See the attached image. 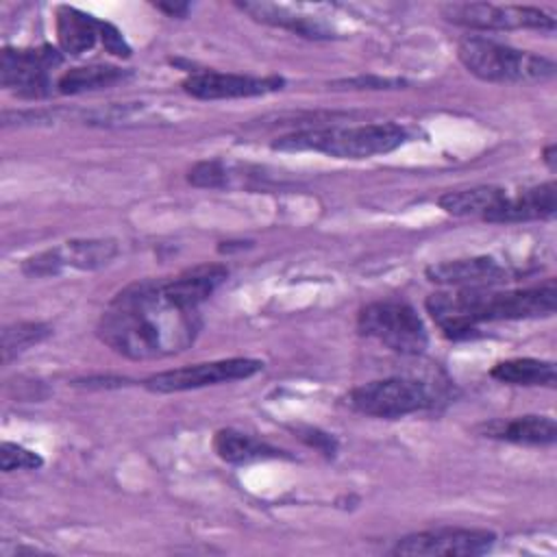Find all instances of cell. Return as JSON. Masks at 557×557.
I'll list each match as a JSON object with an SVG mask.
<instances>
[{
    "instance_id": "obj_1",
    "label": "cell",
    "mask_w": 557,
    "mask_h": 557,
    "mask_svg": "<svg viewBox=\"0 0 557 557\" xmlns=\"http://www.w3.org/2000/svg\"><path fill=\"white\" fill-rule=\"evenodd\" d=\"M202 326L198 309L174 302L161 281L122 289L98 322V337L128 359H161L194 344Z\"/></svg>"
},
{
    "instance_id": "obj_2",
    "label": "cell",
    "mask_w": 557,
    "mask_h": 557,
    "mask_svg": "<svg viewBox=\"0 0 557 557\" xmlns=\"http://www.w3.org/2000/svg\"><path fill=\"white\" fill-rule=\"evenodd\" d=\"M424 305L446 337L461 339L470 337L481 322L553 315L557 309V283L548 278L535 287L507 292H492L490 287L437 292Z\"/></svg>"
},
{
    "instance_id": "obj_3",
    "label": "cell",
    "mask_w": 557,
    "mask_h": 557,
    "mask_svg": "<svg viewBox=\"0 0 557 557\" xmlns=\"http://www.w3.org/2000/svg\"><path fill=\"white\" fill-rule=\"evenodd\" d=\"M407 139L409 133L405 126L394 122H381L359 126L307 128L278 137L272 148L287 152L313 150L337 159H370L400 148Z\"/></svg>"
},
{
    "instance_id": "obj_4",
    "label": "cell",
    "mask_w": 557,
    "mask_h": 557,
    "mask_svg": "<svg viewBox=\"0 0 557 557\" xmlns=\"http://www.w3.org/2000/svg\"><path fill=\"white\" fill-rule=\"evenodd\" d=\"M457 57L470 74L487 83H544L555 76L550 59L487 37H463Z\"/></svg>"
},
{
    "instance_id": "obj_5",
    "label": "cell",
    "mask_w": 557,
    "mask_h": 557,
    "mask_svg": "<svg viewBox=\"0 0 557 557\" xmlns=\"http://www.w3.org/2000/svg\"><path fill=\"white\" fill-rule=\"evenodd\" d=\"M357 329L361 335L372 337L400 355H420L429 344V335L418 311L409 302L396 298L366 305L359 311Z\"/></svg>"
},
{
    "instance_id": "obj_6",
    "label": "cell",
    "mask_w": 557,
    "mask_h": 557,
    "mask_svg": "<svg viewBox=\"0 0 557 557\" xmlns=\"http://www.w3.org/2000/svg\"><path fill=\"white\" fill-rule=\"evenodd\" d=\"M348 405L372 418L396 420L435 405L433 389L416 379H381L355 387L348 394Z\"/></svg>"
},
{
    "instance_id": "obj_7",
    "label": "cell",
    "mask_w": 557,
    "mask_h": 557,
    "mask_svg": "<svg viewBox=\"0 0 557 557\" xmlns=\"http://www.w3.org/2000/svg\"><path fill=\"white\" fill-rule=\"evenodd\" d=\"M446 22L474 30H555V17L537 7L490 4V2H448L442 4Z\"/></svg>"
},
{
    "instance_id": "obj_8",
    "label": "cell",
    "mask_w": 557,
    "mask_h": 557,
    "mask_svg": "<svg viewBox=\"0 0 557 557\" xmlns=\"http://www.w3.org/2000/svg\"><path fill=\"white\" fill-rule=\"evenodd\" d=\"M61 61V52L52 46L4 48L0 54V83L22 98H44L52 89L50 70Z\"/></svg>"
},
{
    "instance_id": "obj_9",
    "label": "cell",
    "mask_w": 557,
    "mask_h": 557,
    "mask_svg": "<svg viewBox=\"0 0 557 557\" xmlns=\"http://www.w3.org/2000/svg\"><path fill=\"white\" fill-rule=\"evenodd\" d=\"M261 370H263V361H259V359L231 357V359L194 363V366L174 368V370L152 374L144 381V387L154 394L187 392V389H198V387H207V385L248 379Z\"/></svg>"
},
{
    "instance_id": "obj_10",
    "label": "cell",
    "mask_w": 557,
    "mask_h": 557,
    "mask_svg": "<svg viewBox=\"0 0 557 557\" xmlns=\"http://www.w3.org/2000/svg\"><path fill=\"white\" fill-rule=\"evenodd\" d=\"M494 540L496 535L492 531L442 527L398 540L392 553L407 557H474L487 553L494 546Z\"/></svg>"
},
{
    "instance_id": "obj_11",
    "label": "cell",
    "mask_w": 557,
    "mask_h": 557,
    "mask_svg": "<svg viewBox=\"0 0 557 557\" xmlns=\"http://www.w3.org/2000/svg\"><path fill=\"white\" fill-rule=\"evenodd\" d=\"M283 87L278 76H248L228 72H194L183 81V91L200 100L250 98L276 91Z\"/></svg>"
},
{
    "instance_id": "obj_12",
    "label": "cell",
    "mask_w": 557,
    "mask_h": 557,
    "mask_svg": "<svg viewBox=\"0 0 557 557\" xmlns=\"http://www.w3.org/2000/svg\"><path fill=\"white\" fill-rule=\"evenodd\" d=\"M424 274L435 285L457 287V289L494 287L513 276L509 268L500 265L492 257H468V259L433 263L424 270Z\"/></svg>"
},
{
    "instance_id": "obj_13",
    "label": "cell",
    "mask_w": 557,
    "mask_h": 557,
    "mask_svg": "<svg viewBox=\"0 0 557 557\" xmlns=\"http://www.w3.org/2000/svg\"><path fill=\"white\" fill-rule=\"evenodd\" d=\"M557 211V185L555 181L542 183L505 196L500 205L485 218V222H531L553 218Z\"/></svg>"
},
{
    "instance_id": "obj_14",
    "label": "cell",
    "mask_w": 557,
    "mask_h": 557,
    "mask_svg": "<svg viewBox=\"0 0 557 557\" xmlns=\"http://www.w3.org/2000/svg\"><path fill=\"white\" fill-rule=\"evenodd\" d=\"M228 276V270L218 263H205L189 270H183L181 274L172 278H161L163 292L178 305L198 309L200 302H205Z\"/></svg>"
},
{
    "instance_id": "obj_15",
    "label": "cell",
    "mask_w": 557,
    "mask_h": 557,
    "mask_svg": "<svg viewBox=\"0 0 557 557\" xmlns=\"http://www.w3.org/2000/svg\"><path fill=\"white\" fill-rule=\"evenodd\" d=\"M483 437L511 442V444H531L546 446L557 440V424L550 416H518L509 420H492L481 424Z\"/></svg>"
},
{
    "instance_id": "obj_16",
    "label": "cell",
    "mask_w": 557,
    "mask_h": 557,
    "mask_svg": "<svg viewBox=\"0 0 557 557\" xmlns=\"http://www.w3.org/2000/svg\"><path fill=\"white\" fill-rule=\"evenodd\" d=\"M100 26L102 20H96L94 15L76 7L61 4L57 9L59 48L72 57H81L96 46V41L100 39Z\"/></svg>"
},
{
    "instance_id": "obj_17",
    "label": "cell",
    "mask_w": 557,
    "mask_h": 557,
    "mask_svg": "<svg viewBox=\"0 0 557 557\" xmlns=\"http://www.w3.org/2000/svg\"><path fill=\"white\" fill-rule=\"evenodd\" d=\"M237 7L259 22L287 28L302 37H311V39L333 37L331 30L320 20L309 17V15H296V11L292 7L272 4V2H237Z\"/></svg>"
},
{
    "instance_id": "obj_18",
    "label": "cell",
    "mask_w": 557,
    "mask_h": 557,
    "mask_svg": "<svg viewBox=\"0 0 557 557\" xmlns=\"http://www.w3.org/2000/svg\"><path fill=\"white\" fill-rule=\"evenodd\" d=\"M507 196L503 187L496 185H476L468 189H457V191H446L437 198V205L459 218H487L500 200Z\"/></svg>"
},
{
    "instance_id": "obj_19",
    "label": "cell",
    "mask_w": 557,
    "mask_h": 557,
    "mask_svg": "<svg viewBox=\"0 0 557 557\" xmlns=\"http://www.w3.org/2000/svg\"><path fill=\"white\" fill-rule=\"evenodd\" d=\"M213 450L220 459L228 463H248L259 459H276L287 457L281 448L270 446L265 442H259L246 433H239L235 429H222L213 435Z\"/></svg>"
},
{
    "instance_id": "obj_20",
    "label": "cell",
    "mask_w": 557,
    "mask_h": 557,
    "mask_svg": "<svg viewBox=\"0 0 557 557\" xmlns=\"http://www.w3.org/2000/svg\"><path fill=\"white\" fill-rule=\"evenodd\" d=\"M490 376L509 383V385H544V387H555L557 374H555V363L544 361V359H533V357H516V359H505L498 361L492 370Z\"/></svg>"
},
{
    "instance_id": "obj_21",
    "label": "cell",
    "mask_w": 557,
    "mask_h": 557,
    "mask_svg": "<svg viewBox=\"0 0 557 557\" xmlns=\"http://www.w3.org/2000/svg\"><path fill=\"white\" fill-rule=\"evenodd\" d=\"M128 76H131V72L122 70L117 65L94 63V65H83V67L67 70L57 81V89L61 94H83V91H94V89L111 87L115 83H122Z\"/></svg>"
},
{
    "instance_id": "obj_22",
    "label": "cell",
    "mask_w": 557,
    "mask_h": 557,
    "mask_svg": "<svg viewBox=\"0 0 557 557\" xmlns=\"http://www.w3.org/2000/svg\"><path fill=\"white\" fill-rule=\"evenodd\" d=\"M117 255V244L113 239H72L61 248L65 265L78 270H98Z\"/></svg>"
},
{
    "instance_id": "obj_23",
    "label": "cell",
    "mask_w": 557,
    "mask_h": 557,
    "mask_svg": "<svg viewBox=\"0 0 557 557\" xmlns=\"http://www.w3.org/2000/svg\"><path fill=\"white\" fill-rule=\"evenodd\" d=\"M52 329L44 322H15L2 331V361L9 363L20 352L44 342Z\"/></svg>"
},
{
    "instance_id": "obj_24",
    "label": "cell",
    "mask_w": 557,
    "mask_h": 557,
    "mask_svg": "<svg viewBox=\"0 0 557 557\" xmlns=\"http://www.w3.org/2000/svg\"><path fill=\"white\" fill-rule=\"evenodd\" d=\"M231 168L224 161L211 159V161H200L196 163L189 174L187 181L196 187H207V189H222L231 185Z\"/></svg>"
},
{
    "instance_id": "obj_25",
    "label": "cell",
    "mask_w": 557,
    "mask_h": 557,
    "mask_svg": "<svg viewBox=\"0 0 557 557\" xmlns=\"http://www.w3.org/2000/svg\"><path fill=\"white\" fill-rule=\"evenodd\" d=\"M44 463V459L20 446V444H13V442H2L0 446V468L2 472H13V470H35Z\"/></svg>"
},
{
    "instance_id": "obj_26",
    "label": "cell",
    "mask_w": 557,
    "mask_h": 557,
    "mask_svg": "<svg viewBox=\"0 0 557 557\" xmlns=\"http://www.w3.org/2000/svg\"><path fill=\"white\" fill-rule=\"evenodd\" d=\"M63 268H65V263H63V257H61V248H50V250L37 252L33 257L24 259V263H22V272L26 276H33V278L54 276Z\"/></svg>"
},
{
    "instance_id": "obj_27",
    "label": "cell",
    "mask_w": 557,
    "mask_h": 557,
    "mask_svg": "<svg viewBox=\"0 0 557 557\" xmlns=\"http://www.w3.org/2000/svg\"><path fill=\"white\" fill-rule=\"evenodd\" d=\"M100 41L107 52H111L115 57H131V46L126 44L122 33L109 22H102V26H100Z\"/></svg>"
},
{
    "instance_id": "obj_28",
    "label": "cell",
    "mask_w": 557,
    "mask_h": 557,
    "mask_svg": "<svg viewBox=\"0 0 557 557\" xmlns=\"http://www.w3.org/2000/svg\"><path fill=\"white\" fill-rule=\"evenodd\" d=\"M298 437H300L302 442H307L309 446L318 448L320 453H324L326 457H333L335 450H337V442H335L329 433H324V431H320V429H311V426L298 429Z\"/></svg>"
},
{
    "instance_id": "obj_29",
    "label": "cell",
    "mask_w": 557,
    "mask_h": 557,
    "mask_svg": "<svg viewBox=\"0 0 557 557\" xmlns=\"http://www.w3.org/2000/svg\"><path fill=\"white\" fill-rule=\"evenodd\" d=\"M342 85H350V87H370V89H389V87H398L403 85V81L396 78H350V81H342Z\"/></svg>"
},
{
    "instance_id": "obj_30",
    "label": "cell",
    "mask_w": 557,
    "mask_h": 557,
    "mask_svg": "<svg viewBox=\"0 0 557 557\" xmlns=\"http://www.w3.org/2000/svg\"><path fill=\"white\" fill-rule=\"evenodd\" d=\"M126 383H128V379H122V376H89V379L76 381L74 385H83V387H122Z\"/></svg>"
},
{
    "instance_id": "obj_31",
    "label": "cell",
    "mask_w": 557,
    "mask_h": 557,
    "mask_svg": "<svg viewBox=\"0 0 557 557\" xmlns=\"http://www.w3.org/2000/svg\"><path fill=\"white\" fill-rule=\"evenodd\" d=\"M154 7L163 13H168L170 17H185L191 9L187 2H154Z\"/></svg>"
},
{
    "instance_id": "obj_32",
    "label": "cell",
    "mask_w": 557,
    "mask_h": 557,
    "mask_svg": "<svg viewBox=\"0 0 557 557\" xmlns=\"http://www.w3.org/2000/svg\"><path fill=\"white\" fill-rule=\"evenodd\" d=\"M555 150H557L555 144H550V146L544 150V157H542L544 163H546L550 170H555Z\"/></svg>"
}]
</instances>
